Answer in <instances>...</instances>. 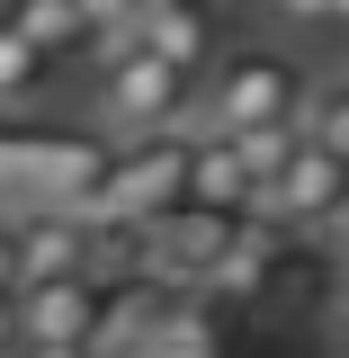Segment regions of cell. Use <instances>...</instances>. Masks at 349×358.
Instances as JSON below:
<instances>
[{"label":"cell","instance_id":"6da1fadb","mask_svg":"<svg viewBox=\"0 0 349 358\" xmlns=\"http://www.w3.org/2000/svg\"><path fill=\"white\" fill-rule=\"evenodd\" d=\"M313 72L287 45H224L197 81V134H251V126H305Z\"/></svg>","mask_w":349,"mask_h":358},{"label":"cell","instance_id":"7a4b0ae2","mask_svg":"<svg viewBox=\"0 0 349 358\" xmlns=\"http://www.w3.org/2000/svg\"><path fill=\"white\" fill-rule=\"evenodd\" d=\"M81 117L99 143H152V134H197V72H179L162 54H126L108 72H90Z\"/></svg>","mask_w":349,"mask_h":358},{"label":"cell","instance_id":"3957f363","mask_svg":"<svg viewBox=\"0 0 349 358\" xmlns=\"http://www.w3.org/2000/svg\"><path fill=\"white\" fill-rule=\"evenodd\" d=\"M188 152H197V134H152V143H108V162L90 179L81 215L117 224V233H143V224H162L188 206Z\"/></svg>","mask_w":349,"mask_h":358},{"label":"cell","instance_id":"277c9868","mask_svg":"<svg viewBox=\"0 0 349 358\" xmlns=\"http://www.w3.org/2000/svg\"><path fill=\"white\" fill-rule=\"evenodd\" d=\"M341 206H349V162H341V152H322L313 134L260 179V197H251V215H260L269 233H332Z\"/></svg>","mask_w":349,"mask_h":358},{"label":"cell","instance_id":"5b68a950","mask_svg":"<svg viewBox=\"0 0 349 358\" xmlns=\"http://www.w3.org/2000/svg\"><path fill=\"white\" fill-rule=\"evenodd\" d=\"M9 233H18V268H27V278H99L117 224L81 215V206H45V197H36L27 215H9ZM27 278H18V287H27Z\"/></svg>","mask_w":349,"mask_h":358},{"label":"cell","instance_id":"8992f818","mask_svg":"<svg viewBox=\"0 0 349 358\" xmlns=\"http://www.w3.org/2000/svg\"><path fill=\"white\" fill-rule=\"evenodd\" d=\"M99 322H108V287L99 278H27L18 287V350H99Z\"/></svg>","mask_w":349,"mask_h":358},{"label":"cell","instance_id":"52a82bcc","mask_svg":"<svg viewBox=\"0 0 349 358\" xmlns=\"http://www.w3.org/2000/svg\"><path fill=\"white\" fill-rule=\"evenodd\" d=\"M134 45L162 54V63H179V72H197V81H206V63L224 54L206 0H143V9H134Z\"/></svg>","mask_w":349,"mask_h":358},{"label":"cell","instance_id":"ba28073f","mask_svg":"<svg viewBox=\"0 0 349 358\" xmlns=\"http://www.w3.org/2000/svg\"><path fill=\"white\" fill-rule=\"evenodd\" d=\"M251 197H260V179H251V162H242V143H233V134H197V152H188V206L242 224Z\"/></svg>","mask_w":349,"mask_h":358},{"label":"cell","instance_id":"9c48e42d","mask_svg":"<svg viewBox=\"0 0 349 358\" xmlns=\"http://www.w3.org/2000/svg\"><path fill=\"white\" fill-rule=\"evenodd\" d=\"M269 251H278V233H269L260 215H242V224H233V242L206 260L197 296H215V305H251V296L269 287Z\"/></svg>","mask_w":349,"mask_h":358},{"label":"cell","instance_id":"30bf717a","mask_svg":"<svg viewBox=\"0 0 349 358\" xmlns=\"http://www.w3.org/2000/svg\"><path fill=\"white\" fill-rule=\"evenodd\" d=\"M0 18H9V27H27L45 54H81L90 27H99V18H90V0H0Z\"/></svg>","mask_w":349,"mask_h":358},{"label":"cell","instance_id":"8fae6325","mask_svg":"<svg viewBox=\"0 0 349 358\" xmlns=\"http://www.w3.org/2000/svg\"><path fill=\"white\" fill-rule=\"evenodd\" d=\"M45 72H54V54H45L27 27L0 18V108H27V99L45 90Z\"/></svg>","mask_w":349,"mask_h":358},{"label":"cell","instance_id":"7c38bea8","mask_svg":"<svg viewBox=\"0 0 349 358\" xmlns=\"http://www.w3.org/2000/svg\"><path fill=\"white\" fill-rule=\"evenodd\" d=\"M305 134L322 143V152H341V162H349V72L305 90Z\"/></svg>","mask_w":349,"mask_h":358},{"label":"cell","instance_id":"4fadbf2b","mask_svg":"<svg viewBox=\"0 0 349 358\" xmlns=\"http://www.w3.org/2000/svg\"><path fill=\"white\" fill-rule=\"evenodd\" d=\"M18 341H27L18 331V287H0V358H18Z\"/></svg>","mask_w":349,"mask_h":358},{"label":"cell","instance_id":"5bb4252c","mask_svg":"<svg viewBox=\"0 0 349 358\" xmlns=\"http://www.w3.org/2000/svg\"><path fill=\"white\" fill-rule=\"evenodd\" d=\"M27 268H18V233H9V215H0V287H18Z\"/></svg>","mask_w":349,"mask_h":358},{"label":"cell","instance_id":"9a60e30c","mask_svg":"<svg viewBox=\"0 0 349 358\" xmlns=\"http://www.w3.org/2000/svg\"><path fill=\"white\" fill-rule=\"evenodd\" d=\"M313 27H349V0H322V18Z\"/></svg>","mask_w":349,"mask_h":358},{"label":"cell","instance_id":"2e32d148","mask_svg":"<svg viewBox=\"0 0 349 358\" xmlns=\"http://www.w3.org/2000/svg\"><path fill=\"white\" fill-rule=\"evenodd\" d=\"M332 358H349V305H341V322H332Z\"/></svg>","mask_w":349,"mask_h":358}]
</instances>
